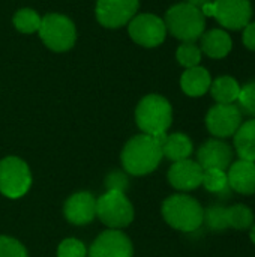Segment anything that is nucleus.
<instances>
[{"mask_svg":"<svg viewBox=\"0 0 255 257\" xmlns=\"http://www.w3.org/2000/svg\"><path fill=\"white\" fill-rule=\"evenodd\" d=\"M162 157V146L156 139L147 134H140L126 143L122 152V164L129 175L143 176L152 173L159 166Z\"/></svg>","mask_w":255,"mask_h":257,"instance_id":"1","label":"nucleus"},{"mask_svg":"<svg viewBox=\"0 0 255 257\" xmlns=\"http://www.w3.org/2000/svg\"><path fill=\"white\" fill-rule=\"evenodd\" d=\"M165 27L174 38L183 42H194L204 33L206 17L198 8L188 3H177L165 14Z\"/></svg>","mask_w":255,"mask_h":257,"instance_id":"2","label":"nucleus"},{"mask_svg":"<svg viewBox=\"0 0 255 257\" xmlns=\"http://www.w3.org/2000/svg\"><path fill=\"white\" fill-rule=\"evenodd\" d=\"M135 120L138 128L147 136L165 134L173 122L171 104L161 95H147L137 105Z\"/></svg>","mask_w":255,"mask_h":257,"instance_id":"3","label":"nucleus"},{"mask_svg":"<svg viewBox=\"0 0 255 257\" xmlns=\"http://www.w3.org/2000/svg\"><path fill=\"white\" fill-rule=\"evenodd\" d=\"M162 215L171 227L182 232H195L204 220L201 205L186 194L168 197L162 205Z\"/></svg>","mask_w":255,"mask_h":257,"instance_id":"4","label":"nucleus"},{"mask_svg":"<svg viewBox=\"0 0 255 257\" xmlns=\"http://www.w3.org/2000/svg\"><path fill=\"white\" fill-rule=\"evenodd\" d=\"M200 11L204 17H213L228 30L245 29L252 18V5L249 0H213Z\"/></svg>","mask_w":255,"mask_h":257,"instance_id":"5","label":"nucleus"},{"mask_svg":"<svg viewBox=\"0 0 255 257\" xmlns=\"http://www.w3.org/2000/svg\"><path fill=\"white\" fill-rule=\"evenodd\" d=\"M38 32L44 44L53 51H68L77 39L74 23L62 14H47L41 20Z\"/></svg>","mask_w":255,"mask_h":257,"instance_id":"6","label":"nucleus"},{"mask_svg":"<svg viewBox=\"0 0 255 257\" xmlns=\"http://www.w3.org/2000/svg\"><path fill=\"white\" fill-rule=\"evenodd\" d=\"M96 215L113 230L126 227L134 220V208L125 193L107 191L96 200Z\"/></svg>","mask_w":255,"mask_h":257,"instance_id":"7","label":"nucleus"},{"mask_svg":"<svg viewBox=\"0 0 255 257\" xmlns=\"http://www.w3.org/2000/svg\"><path fill=\"white\" fill-rule=\"evenodd\" d=\"M32 185L29 166L17 157H8L0 161V193L9 199L23 197Z\"/></svg>","mask_w":255,"mask_h":257,"instance_id":"8","label":"nucleus"},{"mask_svg":"<svg viewBox=\"0 0 255 257\" xmlns=\"http://www.w3.org/2000/svg\"><path fill=\"white\" fill-rule=\"evenodd\" d=\"M128 24L131 39L146 48L161 45L167 36V27L164 20L153 14H140L134 17Z\"/></svg>","mask_w":255,"mask_h":257,"instance_id":"9","label":"nucleus"},{"mask_svg":"<svg viewBox=\"0 0 255 257\" xmlns=\"http://www.w3.org/2000/svg\"><path fill=\"white\" fill-rule=\"evenodd\" d=\"M242 125V110L234 104H216L206 116L209 133L219 139H227L236 134Z\"/></svg>","mask_w":255,"mask_h":257,"instance_id":"10","label":"nucleus"},{"mask_svg":"<svg viewBox=\"0 0 255 257\" xmlns=\"http://www.w3.org/2000/svg\"><path fill=\"white\" fill-rule=\"evenodd\" d=\"M138 6V0H98L96 18L104 27H122L135 17Z\"/></svg>","mask_w":255,"mask_h":257,"instance_id":"11","label":"nucleus"},{"mask_svg":"<svg viewBox=\"0 0 255 257\" xmlns=\"http://www.w3.org/2000/svg\"><path fill=\"white\" fill-rule=\"evenodd\" d=\"M131 239L119 230L102 232L90 245L89 257H132Z\"/></svg>","mask_w":255,"mask_h":257,"instance_id":"12","label":"nucleus"},{"mask_svg":"<svg viewBox=\"0 0 255 257\" xmlns=\"http://www.w3.org/2000/svg\"><path fill=\"white\" fill-rule=\"evenodd\" d=\"M197 163L203 170L207 169H219L227 170L233 161V149L222 140L212 139L207 140L197 152Z\"/></svg>","mask_w":255,"mask_h":257,"instance_id":"13","label":"nucleus"},{"mask_svg":"<svg viewBox=\"0 0 255 257\" xmlns=\"http://www.w3.org/2000/svg\"><path fill=\"white\" fill-rule=\"evenodd\" d=\"M63 212L66 220L72 224H89L96 217V199L89 191L75 193L66 200Z\"/></svg>","mask_w":255,"mask_h":257,"instance_id":"14","label":"nucleus"},{"mask_svg":"<svg viewBox=\"0 0 255 257\" xmlns=\"http://www.w3.org/2000/svg\"><path fill=\"white\" fill-rule=\"evenodd\" d=\"M170 184L180 191H191L201 185L203 181V169L197 161L182 160L176 161L168 170Z\"/></svg>","mask_w":255,"mask_h":257,"instance_id":"15","label":"nucleus"},{"mask_svg":"<svg viewBox=\"0 0 255 257\" xmlns=\"http://www.w3.org/2000/svg\"><path fill=\"white\" fill-rule=\"evenodd\" d=\"M228 187L240 194H254L255 193V163L239 160L231 163L227 172Z\"/></svg>","mask_w":255,"mask_h":257,"instance_id":"16","label":"nucleus"},{"mask_svg":"<svg viewBox=\"0 0 255 257\" xmlns=\"http://www.w3.org/2000/svg\"><path fill=\"white\" fill-rule=\"evenodd\" d=\"M233 47V41L225 30L212 29L201 35V53L212 59H222L225 57Z\"/></svg>","mask_w":255,"mask_h":257,"instance_id":"17","label":"nucleus"},{"mask_svg":"<svg viewBox=\"0 0 255 257\" xmlns=\"http://www.w3.org/2000/svg\"><path fill=\"white\" fill-rule=\"evenodd\" d=\"M212 84L210 74L206 68L203 66H194L188 68L180 78V87L188 96H203Z\"/></svg>","mask_w":255,"mask_h":257,"instance_id":"18","label":"nucleus"},{"mask_svg":"<svg viewBox=\"0 0 255 257\" xmlns=\"http://www.w3.org/2000/svg\"><path fill=\"white\" fill-rule=\"evenodd\" d=\"M234 148L240 160L255 163V119L239 126L234 134Z\"/></svg>","mask_w":255,"mask_h":257,"instance_id":"19","label":"nucleus"},{"mask_svg":"<svg viewBox=\"0 0 255 257\" xmlns=\"http://www.w3.org/2000/svg\"><path fill=\"white\" fill-rule=\"evenodd\" d=\"M210 93L216 104H234L240 93V84L230 75L218 77L210 84Z\"/></svg>","mask_w":255,"mask_h":257,"instance_id":"20","label":"nucleus"},{"mask_svg":"<svg viewBox=\"0 0 255 257\" xmlns=\"http://www.w3.org/2000/svg\"><path fill=\"white\" fill-rule=\"evenodd\" d=\"M192 142L186 134L174 133L167 136L164 145H162V154L170 158L171 161H182L188 160V157L192 154Z\"/></svg>","mask_w":255,"mask_h":257,"instance_id":"21","label":"nucleus"},{"mask_svg":"<svg viewBox=\"0 0 255 257\" xmlns=\"http://www.w3.org/2000/svg\"><path fill=\"white\" fill-rule=\"evenodd\" d=\"M41 20L42 18L38 15L36 11L24 8L17 11V14L14 15V26L21 33H35L41 27Z\"/></svg>","mask_w":255,"mask_h":257,"instance_id":"22","label":"nucleus"},{"mask_svg":"<svg viewBox=\"0 0 255 257\" xmlns=\"http://www.w3.org/2000/svg\"><path fill=\"white\" fill-rule=\"evenodd\" d=\"M227 220L228 227L243 230L254 224V214L245 205H234L231 208H227Z\"/></svg>","mask_w":255,"mask_h":257,"instance_id":"23","label":"nucleus"},{"mask_svg":"<svg viewBox=\"0 0 255 257\" xmlns=\"http://www.w3.org/2000/svg\"><path fill=\"white\" fill-rule=\"evenodd\" d=\"M201 185L210 193H224L228 188L227 172L219 169H207L203 170Z\"/></svg>","mask_w":255,"mask_h":257,"instance_id":"24","label":"nucleus"},{"mask_svg":"<svg viewBox=\"0 0 255 257\" xmlns=\"http://www.w3.org/2000/svg\"><path fill=\"white\" fill-rule=\"evenodd\" d=\"M176 59L186 69L198 66L201 62V50L194 42H183L176 51Z\"/></svg>","mask_w":255,"mask_h":257,"instance_id":"25","label":"nucleus"},{"mask_svg":"<svg viewBox=\"0 0 255 257\" xmlns=\"http://www.w3.org/2000/svg\"><path fill=\"white\" fill-rule=\"evenodd\" d=\"M212 230H224L228 227V220H227V208L222 206H210L204 212V220Z\"/></svg>","mask_w":255,"mask_h":257,"instance_id":"26","label":"nucleus"},{"mask_svg":"<svg viewBox=\"0 0 255 257\" xmlns=\"http://www.w3.org/2000/svg\"><path fill=\"white\" fill-rule=\"evenodd\" d=\"M237 101H239L240 110H243L246 114L255 117V80L246 83L243 87H240Z\"/></svg>","mask_w":255,"mask_h":257,"instance_id":"27","label":"nucleus"},{"mask_svg":"<svg viewBox=\"0 0 255 257\" xmlns=\"http://www.w3.org/2000/svg\"><path fill=\"white\" fill-rule=\"evenodd\" d=\"M57 257H86V247L75 238L65 239L57 248Z\"/></svg>","mask_w":255,"mask_h":257,"instance_id":"28","label":"nucleus"},{"mask_svg":"<svg viewBox=\"0 0 255 257\" xmlns=\"http://www.w3.org/2000/svg\"><path fill=\"white\" fill-rule=\"evenodd\" d=\"M0 257H27V251L17 239L0 236Z\"/></svg>","mask_w":255,"mask_h":257,"instance_id":"29","label":"nucleus"},{"mask_svg":"<svg viewBox=\"0 0 255 257\" xmlns=\"http://www.w3.org/2000/svg\"><path fill=\"white\" fill-rule=\"evenodd\" d=\"M105 187H107V191L125 193V190L128 188V178L122 172H117V170L111 172L105 179Z\"/></svg>","mask_w":255,"mask_h":257,"instance_id":"30","label":"nucleus"},{"mask_svg":"<svg viewBox=\"0 0 255 257\" xmlns=\"http://www.w3.org/2000/svg\"><path fill=\"white\" fill-rule=\"evenodd\" d=\"M243 44L248 50L255 51V21L249 23L245 29H243V35H242Z\"/></svg>","mask_w":255,"mask_h":257,"instance_id":"31","label":"nucleus"},{"mask_svg":"<svg viewBox=\"0 0 255 257\" xmlns=\"http://www.w3.org/2000/svg\"><path fill=\"white\" fill-rule=\"evenodd\" d=\"M210 2H213V0H185V3H188V5H191L194 8H198V9H201L204 5H207Z\"/></svg>","mask_w":255,"mask_h":257,"instance_id":"32","label":"nucleus"},{"mask_svg":"<svg viewBox=\"0 0 255 257\" xmlns=\"http://www.w3.org/2000/svg\"><path fill=\"white\" fill-rule=\"evenodd\" d=\"M249 238H251V241L255 244V224L251 227V230H249Z\"/></svg>","mask_w":255,"mask_h":257,"instance_id":"33","label":"nucleus"}]
</instances>
